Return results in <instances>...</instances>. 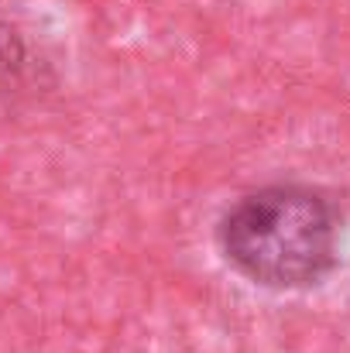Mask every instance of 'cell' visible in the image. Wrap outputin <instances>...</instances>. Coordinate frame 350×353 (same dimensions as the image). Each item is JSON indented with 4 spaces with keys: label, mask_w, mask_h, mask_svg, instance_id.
<instances>
[{
    "label": "cell",
    "mask_w": 350,
    "mask_h": 353,
    "mask_svg": "<svg viewBox=\"0 0 350 353\" xmlns=\"http://www.w3.org/2000/svg\"><path fill=\"white\" fill-rule=\"evenodd\" d=\"M224 261L240 278L275 292L313 288L340 264V216L327 192L271 182L237 196L217 223Z\"/></svg>",
    "instance_id": "obj_1"
},
{
    "label": "cell",
    "mask_w": 350,
    "mask_h": 353,
    "mask_svg": "<svg viewBox=\"0 0 350 353\" xmlns=\"http://www.w3.org/2000/svg\"><path fill=\"white\" fill-rule=\"evenodd\" d=\"M48 76V59L41 55L35 38L17 21L0 17V97L38 90Z\"/></svg>",
    "instance_id": "obj_2"
}]
</instances>
